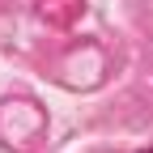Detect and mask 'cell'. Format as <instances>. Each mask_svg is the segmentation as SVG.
I'll return each instance as SVG.
<instances>
[]
</instances>
